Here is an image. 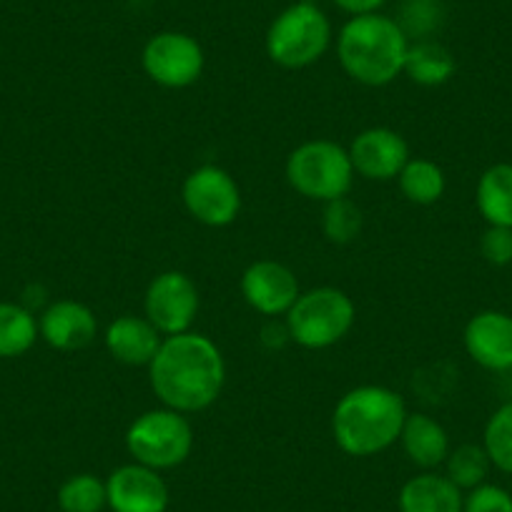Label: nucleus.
<instances>
[{
  "label": "nucleus",
  "mask_w": 512,
  "mask_h": 512,
  "mask_svg": "<svg viewBox=\"0 0 512 512\" xmlns=\"http://www.w3.org/2000/svg\"><path fill=\"white\" fill-rule=\"evenodd\" d=\"M149 382L164 407L184 415L204 412L224 390V354L216 342L199 332L164 337L149 364Z\"/></svg>",
  "instance_id": "obj_1"
},
{
  "label": "nucleus",
  "mask_w": 512,
  "mask_h": 512,
  "mask_svg": "<svg viewBox=\"0 0 512 512\" xmlns=\"http://www.w3.org/2000/svg\"><path fill=\"white\" fill-rule=\"evenodd\" d=\"M407 420L405 400L384 384H359L332 412V435L339 450L372 457L400 442Z\"/></svg>",
  "instance_id": "obj_2"
},
{
  "label": "nucleus",
  "mask_w": 512,
  "mask_h": 512,
  "mask_svg": "<svg viewBox=\"0 0 512 512\" xmlns=\"http://www.w3.org/2000/svg\"><path fill=\"white\" fill-rule=\"evenodd\" d=\"M410 38L400 23L382 13L352 16L337 36V58L344 73L362 86H387L405 73Z\"/></svg>",
  "instance_id": "obj_3"
},
{
  "label": "nucleus",
  "mask_w": 512,
  "mask_h": 512,
  "mask_svg": "<svg viewBox=\"0 0 512 512\" xmlns=\"http://www.w3.org/2000/svg\"><path fill=\"white\" fill-rule=\"evenodd\" d=\"M329 46L332 23L312 0H297L284 8L267 31V56L289 71L317 63Z\"/></svg>",
  "instance_id": "obj_4"
},
{
  "label": "nucleus",
  "mask_w": 512,
  "mask_h": 512,
  "mask_svg": "<svg viewBox=\"0 0 512 512\" xmlns=\"http://www.w3.org/2000/svg\"><path fill=\"white\" fill-rule=\"evenodd\" d=\"M354 319H357V307L347 292L337 287H317L299 294L284 322L289 337L299 347L327 349L352 332Z\"/></svg>",
  "instance_id": "obj_5"
},
{
  "label": "nucleus",
  "mask_w": 512,
  "mask_h": 512,
  "mask_svg": "<svg viewBox=\"0 0 512 512\" xmlns=\"http://www.w3.org/2000/svg\"><path fill=\"white\" fill-rule=\"evenodd\" d=\"M354 166L349 151L337 141L314 139L289 154L287 181L297 194L309 201L342 199L354 184Z\"/></svg>",
  "instance_id": "obj_6"
},
{
  "label": "nucleus",
  "mask_w": 512,
  "mask_h": 512,
  "mask_svg": "<svg viewBox=\"0 0 512 512\" xmlns=\"http://www.w3.org/2000/svg\"><path fill=\"white\" fill-rule=\"evenodd\" d=\"M126 447L134 462L159 472L171 470L189 460L194 450V427L184 412L161 405L131 422L126 432Z\"/></svg>",
  "instance_id": "obj_7"
},
{
  "label": "nucleus",
  "mask_w": 512,
  "mask_h": 512,
  "mask_svg": "<svg viewBox=\"0 0 512 512\" xmlns=\"http://www.w3.org/2000/svg\"><path fill=\"white\" fill-rule=\"evenodd\" d=\"M146 76L164 88H189L201 78L206 56L194 36L181 31H161L146 41L141 51Z\"/></svg>",
  "instance_id": "obj_8"
},
{
  "label": "nucleus",
  "mask_w": 512,
  "mask_h": 512,
  "mask_svg": "<svg viewBox=\"0 0 512 512\" xmlns=\"http://www.w3.org/2000/svg\"><path fill=\"white\" fill-rule=\"evenodd\" d=\"M186 211L199 224L221 226L234 224L241 211V189L234 176L214 164H204L191 171L181 186Z\"/></svg>",
  "instance_id": "obj_9"
},
{
  "label": "nucleus",
  "mask_w": 512,
  "mask_h": 512,
  "mask_svg": "<svg viewBox=\"0 0 512 512\" xmlns=\"http://www.w3.org/2000/svg\"><path fill=\"white\" fill-rule=\"evenodd\" d=\"M199 289L184 272H161L151 279L144 297V317L161 332V337L191 332L199 314Z\"/></svg>",
  "instance_id": "obj_10"
},
{
  "label": "nucleus",
  "mask_w": 512,
  "mask_h": 512,
  "mask_svg": "<svg viewBox=\"0 0 512 512\" xmlns=\"http://www.w3.org/2000/svg\"><path fill=\"white\" fill-rule=\"evenodd\" d=\"M241 294L244 302L262 317H287L289 309L302 294L299 279L287 264L274 259H259L249 264L241 274Z\"/></svg>",
  "instance_id": "obj_11"
},
{
  "label": "nucleus",
  "mask_w": 512,
  "mask_h": 512,
  "mask_svg": "<svg viewBox=\"0 0 512 512\" xmlns=\"http://www.w3.org/2000/svg\"><path fill=\"white\" fill-rule=\"evenodd\" d=\"M349 159H352L354 174L367 181H392L400 176L410 156L405 136L395 128L372 126L364 128L362 134L354 136L349 146Z\"/></svg>",
  "instance_id": "obj_12"
},
{
  "label": "nucleus",
  "mask_w": 512,
  "mask_h": 512,
  "mask_svg": "<svg viewBox=\"0 0 512 512\" xmlns=\"http://www.w3.org/2000/svg\"><path fill=\"white\" fill-rule=\"evenodd\" d=\"M108 507L113 512H166L169 487L154 467L141 462L121 465L106 480Z\"/></svg>",
  "instance_id": "obj_13"
},
{
  "label": "nucleus",
  "mask_w": 512,
  "mask_h": 512,
  "mask_svg": "<svg viewBox=\"0 0 512 512\" xmlns=\"http://www.w3.org/2000/svg\"><path fill=\"white\" fill-rule=\"evenodd\" d=\"M465 349L490 372L512 369V317L497 309L477 312L465 327Z\"/></svg>",
  "instance_id": "obj_14"
},
{
  "label": "nucleus",
  "mask_w": 512,
  "mask_h": 512,
  "mask_svg": "<svg viewBox=\"0 0 512 512\" xmlns=\"http://www.w3.org/2000/svg\"><path fill=\"white\" fill-rule=\"evenodd\" d=\"M98 319L91 307L76 299H58L43 309L38 319V334L46 339L48 347L58 352H76L88 347L96 339Z\"/></svg>",
  "instance_id": "obj_15"
},
{
  "label": "nucleus",
  "mask_w": 512,
  "mask_h": 512,
  "mask_svg": "<svg viewBox=\"0 0 512 512\" xmlns=\"http://www.w3.org/2000/svg\"><path fill=\"white\" fill-rule=\"evenodd\" d=\"M103 342L116 362L128 364V367H149L164 337L146 317L123 314L108 324Z\"/></svg>",
  "instance_id": "obj_16"
},
{
  "label": "nucleus",
  "mask_w": 512,
  "mask_h": 512,
  "mask_svg": "<svg viewBox=\"0 0 512 512\" xmlns=\"http://www.w3.org/2000/svg\"><path fill=\"white\" fill-rule=\"evenodd\" d=\"M397 502L400 512H462L465 495L447 475L425 470L402 485Z\"/></svg>",
  "instance_id": "obj_17"
},
{
  "label": "nucleus",
  "mask_w": 512,
  "mask_h": 512,
  "mask_svg": "<svg viewBox=\"0 0 512 512\" xmlns=\"http://www.w3.org/2000/svg\"><path fill=\"white\" fill-rule=\"evenodd\" d=\"M400 442L412 465L422 467V470H435L450 455L447 430L425 412H407Z\"/></svg>",
  "instance_id": "obj_18"
},
{
  "label": "nucleus",
  "mask_w": 512,
  "mask_h": 512,
  "mask_svg": "<svg viewBox=\"0 0 512 512\" xmlns=\"http://www.w3.org/2000/svg\"><path fill=\"white\" fill-rule=\"evenodd\" d=\"M475 201L487 226L512 229V164L490 166L477 181Z\"/></svg>",
  "instance_id": "obj_19"
},
{
  "label": "nucleus",
  "mask_w": 512,
  "mask_h": 512,
  "mask_svg": "<svg viewBox=\"0 0 512 512\" xmlns=\"http://www.w3.org/2000/svg\"><path fill=\"white\" fill-rule=\"evenodd\" d=\"M455 71L457 61L447 46L432 41V38L410 43V51L405 58V73L410 76V81L427 88L442 86L455 76Z\"/></svg>",
  "instance_id": "obj_20"
},
{
  "label": "nucleus",
  "mask_w": 512,
  "mask_h": 512,
  "mask_svg": "<svg viewBox=\"0 0 512 512\" xmlns=\"http://www.w3.org/2000/svg\"><path fill=\"white\" fill-rule=\"evenodd\" d=\"M38 319L23 304L0 302V359L21 357L36 344Z\"/></svg>",
  "instance_id": "obj_21"
},
{
  "label": "nucleus",
  "mask_w": 512,
  "mask_h": 512,
  "mask_svg": "<svg viewBox=\"0 0 512 512\" xmlns=\"http://www.w3.org/2000/svg\"><path fill=\"white\" fill-rule=\"evenodd\" d=\"M400 189L410 204L432 206L445 194V171L430 159H410L397 176Z\"/></svg>",
  "instance_id": "obj_22"
},
{
  "label": "nucleus",
  "mask_w": 512,
  "mask_h": 512,
  "mask_svg": "<svg viewBox=\"0 0 512 512\" xmlns=\"http://www.w3.org/2000/svg\"><path fill=\"white\" fill-rule=\"evenodd\" d=\"M58 507L63 512H101L108 507L106 482L91 472L73 475L58 487Z\"/></svg>",
  "instance_id": "obj_23"
},
{
  "label": "nucleus",
  "mask_w": 512,
  "mask_h": 512,
  "mask_svg": "<svg viewBox=\"0 0 512 512\" xmlns=\"http://www.w3.org/2000/svg\"><path fill=\"white\" fill-rule=\"evenodd\" d=\"M445 465V475L450 477L460 490H472V487L482 485V482L487 480V472H490L492 462L490 457H487L485 447L467 442V445L450 450Z\"/></svg>",
  "instance_id": "obj_24"
},
{
  "label": "nucleus",
  "mask_w": 512,
  "mask_h": 512,
  "mask_svg": "<svg viewBox=\"0 0 512 512\" xmlns=\"http://www.w3.org/2000/svg\"><path fill=\"white\" fill-rule=\"evenodd\" d=\"M482 447L487 450V457L497 470L512 475V400L492 412L485 425Z\"/></svg>",
  "instance_id": "obj_25"
},
{
  "label": "nucleus",
  "mask_w": 512,
  "mask_h": 512,
  "mask_svg": "<svg viewBox=\"0 0 512 512\" xmlns=\"http://www.w3.org/2000/svg\"><path fill=\"white\" fill-rule=\"evenodd\" d=\"M362 209L352 199L342 196L324 204L322 231L332 244H349L362 234Z\"/></svg>",
  "instance_id": "obj_26"
},
{
  "label": "nucleus",
  "mask_w": 512,
  "mask_h": 512,
  "mask_svg": "<svg viewBox=\"0 0 512 512\" xmlns=\"http://www.w3.org/2000/svg\"><path fill=\"white\" fill-rule=\"evenodd\" d=\"M445 18V8L440 0H405L402 3V16L395 18L407 38L425 41L440 28Z\"/></svg>",
  "instance_id": "obj_27"
},
{
  "label": "nucleus",
  "mask_w": 512,
  "mask_h": 512,
  "mask_svg": "<svg viewBox=\"0 0 512 512\" xmlns=\"http://www.w3.org/2000/svg\"><path fill=\"white\" fill-rule=\"evenodd\" d=\"M462 512H512V495L505 487L482 482L467 492Z\"/></svg>",
  "instance_id": "obj_28"
},
{
  "label": "nucleus",
  "mask_w": 512,
  "mask_h": 512,
  "mask_svg": "<svg viewBox=\"0 0 512 512\" xmlns=\"http://www.w3.org/2000/svg\"><path fill=\"white\" fill-rule=\"evenodd\" d=\"M480 251L492 267L512 264V229L510 226H487L480 239Z\"/></svg>",
  "instance_id": "obj_29"
},
{
  "label": "nucleus",
  "mask_w": 512,
  "mask_h": 512,
  "mask_svg": "<svg viewBox=\"0 0 512 512\" xmlns=\"http://www.w3.org/2000/svg\"><path fill=\"white\" fill-rule=\"evenodd\" d=\"M287 342H292V337H289L287 322L277 324V319H269V324H264V327H262V344H264V347L282 349Z\"/></svg>",
  "instance_id": "obj_30"
},
{
  "label": "nucleus",
  "mask_w": 512,
  "mask_h": 512,
  "mask_svg": "<svg viewBox=\"0 0 512 512\" xmlns=\"http://www.w3.org/2000/svg\"><path fill=\"white\" fill-rule=\"evenodd\" d=\"M332 3L349 16H367V13H379L387 0H332Z\"/></svg>",
  "instance_id": "obj_31"
}]
</instances>
